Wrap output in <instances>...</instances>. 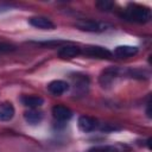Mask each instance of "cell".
Returning <instances> with one entry per match:
<instances>
[{
    "instance_id": "16",
    "label": "cell",
    "mask_w": 152,
    "mask_h": 152,
    "mask_svg": "<svg viewBox=\"0 0 152 152\" xmlns=\"http://www.w3.org/2000/svg\"><path fill=\"white\" fill-rule=\"evenodd\" d=\"M11 50H13V46L11 44L0 43V52H7V51H11Z\"/></svg>"
},
{
    "instance_id": "14",
    "label": "cell",
    "mask_w": 152,
    "mask_h": 152,
    "mask_svg": "<svg viewBox=\"0 0 152 152\" xmlns=\"http://www.w3.org/2000/svg\"><path fill=\"white\" fill-rule=\"evenodd\" d=\"M87 152H120V150L114 145H96L90 147Z\"/></svg>"
},
{
    "instance_id": "2",
    "label": "cell",
    "mask_w": 152,
    "mask_h": 152,
    "mask_svg": "<svg viewBox=\"0 0 152 152\" xmlns=\"http://www.w3.org/2000/svg\"><path fill=\"white\" fill-rule=\"evenodd\" d=\"M75 26L86 32H91V33H101L108 31L112 26L104 21L95 20V19H80L75 23Z\"/></svg>"
},
{
    "instance_id": "15",
    "label": "cell",
    "mask_w": 152,
    "mask_h": 152,
    "mask_svg": "<svg viewBox=\"0 0 152 152\" xmlns=\"http://www.w3.org/2000/svg\"><path fill=\"white\" fill-rule=\"evenodd\" d=\"M95 5H96V7H97L99 10H101V11H109V10H112L113 6H114L113 2H110V1H104V0L97 1Z\"/></svg>"
},
{
    "instance_id": "9",
    "label": "cell",
    "mask_w": 152,
    "mask_h": 152,
    "mask_svg": "<svg viewBox=\"0 0 152 152\" xmlns=\"http://www.w3.org/2000/svg\"><path fill=\"white\" fill-rule=\"evenodd\" d=\"M112 53L119 58H128L138 53V48L134 45H119L114 49Z\"/></svg>"
},
{
    "instance_id": "7",
    "label": "cell",
    "mask_w": 152,
    "mask_h": 152,
    "mask_svg": "<svg viewBox=\"0 0 152 152\" xmlns=\"http://www.w3.org/2000/svg\"><path fill=\"white\" fill-rule=\"evenodd\" d=\"M28 24L36 28H40V30H53L55 28V24L46 17L43 15H34L28 19Z\"/></svg>"
},
{
    "instance_id": "6",
    "label": "cell",
    "mask_w": 152,
    "mask_h": 152,
    "mask_svg": "<svg viewBox=\"0 0 152 152\" xmlns=\"http://www.w3.org/2000/svg\"><path fill=\"white\" fill-rule=\"evenodd\" d=\"M51 112H52V116L58 122H66L72 118V110L66 106H62V104L53 106Z\"/></svg>"
},
{
    "instance_id": "4",
    "label": "cell",
    "mask_w": 152,
    "mask_h": 152,
    "mask_svg": "<svg viewBox=\"0 0 152 152\" xmlns=\"http://www.w3.org/2000/svg\"><path fill=\"white\" fill-rule=\"evenodd\" d=\"M82 52L86 56H89L93 58H100V59H107L113 56V53L107 48H103L100 45H88L84 48Z\"/></svg>"
},
{
    "instance_id": "5",
    "label": "cell",
    "mask_w": 152,
    "mask_h": 152,
    "mask_svg": "<svg viewBox=\"0 0 152 152\" xmlns=\"http://www.w3.org/2000/svg\"><path fill=\"white\" fill-rule=\"evenodd\" d=\"M77 125H78V128L84 133L93 132L100 127L99 121L91 116H88V115H81L77 120Z\"/></svg>"
},
{
    "instance_id": "1",
    "label": "cell",
    "mask_w": 152,
    "mask_h": 152,
    "mask_svg": "<svg viewBox=\"0 0 152 152\" xmlns=\"http://www.w3.org/2000/svg\"><path fill=\"white\" fill-rule=\"evenodd\" d=\"M122 17L134 23L145 24L151 20V10L144 5L139 4H128Z\"/></svg>"
},
{
    "instance_id": "12",
    "label": "cell",
    "mask_w": 152,
    "mask_h": 152,
    "mask_svg": "<svg viewBox=\"0 0 152 152\" xmlns=\"http://www.w3.org/2000/svg\"><path fill=\"white\" fill-rule=\"evenodd\" d=\"M14 114H15V109L11 102L5 101L0 103V121L5 122V121L12 120Z\"/></svg>"
},
{
    "instance_id": "3",
    "label": "cell",
    "mask_w": 152,
    "mask_h": 152,
    "mask_svg": "<svg viewBox=\"0 0 152 152\" xmlns=\"http://www.w3.org/2000/svg\"><path fill=\"white\" fill-rule=\"evenodd\" d=\"M124 75H125L124 69H121L119 66H109V68H106L104 70H102L100 77H99V82L103 88H109L116 82L118 78H120Z\"/></svg>"
},
{
    "instance_id": "8",
    "label": "cell",
    "mask_w": 152,
    "mask_h": 152,
    "mask_svg": "<svg viewBox=\"0 0 152 152\" xmlns=\"http://www.w3.org/2000/svg\"><path fill=\"white\" fill-rule=\"evenodd\" d=\"M69 88H70L69 83L63 80H53L48 84V90L52 95H56V96L63 95L64 93H66L69 90Z\"/></svg>"
},
{
    "instance_id": "13",
    "label": "cell",
    "mask_w": 152,
    "mask_h": 152,
    "mask_svg": "<svg viewBox=\"0 0 152 152\" xmlns=\"http://www.w3.org/2000/svg\"><path fill=\"white\" fill-rule=\"evenodd\" d=\"M43 118H44V114H43V112L38 110V108L37 109H28V110H26L24 113V119L30 125H38V124H40Z\"/></svg>"
},
{
    "instance_id": "11",
    "label": "cell",
    "mask_w": 152,
    "mask_h": 152,
    "mask_svg": "<svg viewBox=\"0 0 152 152\" xmlns=\"http://www.w3.org/2000/svg\"><path fill=\"white\" fill-rule=\"evenodd\" d=\"M20 101L25 107L30 109H37L44 103V99L38 95H23Z\"/></svg>"
},
{
    "instance_id": "10",
    "label": "cell",
    "mask_w": 152,
    "mask_h": 152,
    "mask_svg": "<svg viewBox=\"0 0 152 152\" xmlns=\"http://www.w3.org/2000/svg\"><path fill=\"white\" fill-rule=\"evenodd\" d=\"M81 53H82L81 48H78L76 45H64L58 50V56L64 59L75 58L77 56H80Z\"/></svg>"
}]
</instances>
